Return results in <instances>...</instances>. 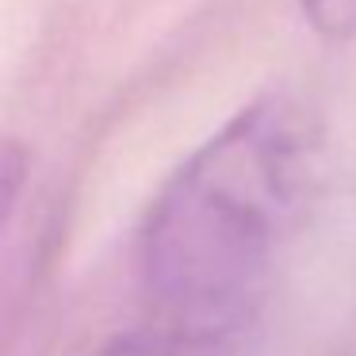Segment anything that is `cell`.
<instances>
[{
    "label": "cell",
    "mask_w": 356,
    "mask_h": 356,
    "mask_svg": "<svg viewBox=\"0 0 356 356\" xmlns=\"http://www.w3.org/2000/svg\"><path fill=\"white\" fill-rule=\"evenodd\" d=\"M322 184V127L291 92L238 108L177 165L138 230V276L161 318L249 325L268 264Z\"/></svg>",
    "instance_id": "obj_1"
},
{
    "label": "cell",
    "mask_w": 356,
    "mask_h": 356,
    "mask_svg": "<svg viewBox=\"0 0 356 356\" xmlns=\"http://www.w3.org/2000/svg\"><path fill=\"white\" fill-rule=\"evenodd\" d=\"M241 330L245 325L157 318L154 325H142V330L108 341L92 356H238Z\"/></svg>",
    "instance_id": "obj_2"
},
{
    "label": "cell",
    "mask_w": 356,
    "mask_h": 356,
    "mask_svg": "<svg viewBox=\"0 0 356 356\" xmlns=\"http://www.w3.org/2000/svg\"><path fill=\"white\" fill-rule=\"evenodd\" d=\"M27 172H31V154H27L24 142H0V238H4V230H8L12 215L19 207Z\"/></svg>",
    "instance_id": "obj_3"
},
{
    "label": "cell",
    "mask_w": 356,
    "mask_h": 356,
    "mask_svg": "<svg viewBox=\"0 0 356 356\" xmlns=\"http://www.w3.org/2000/svg\"><path fill=\"white\" fill-rule=\"evenodd\" d=\"M299 12L322 39H356V0H299Z\"/></svg>",
    "instance_id": "obj_4"
}]
</instances>
